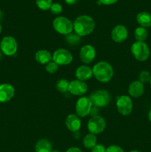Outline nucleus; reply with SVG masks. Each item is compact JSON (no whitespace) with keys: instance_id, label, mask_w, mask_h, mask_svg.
Wrapping results in <instances>:
<instances>
[{"instance_id":"1","label":"nucleus","mask_w":151,"mask_h":152,"mask_svg":"<svg viewBox=\"0 0 151 152\" xmlns=\"http://www.w3.org/2000/svg\"><path fill=\"white\" fill-rule=\"evenodd\" d=\"M73 31L79 37H86L90 35L95 28V21L91 16L81 15L74 20Z\"/></svg>"},{"instance_id":"2","label":"nucleus","mask_w":151,"mask_h":152,"mask_svg":"<svg viewBox=\"0 0 151 152\" xmlns=\"http://www.w3.org/2000/svg\"><path fill=\"white\" fill-rule=\"evenodd\" d=\"M95 78L102 83H107L112 80L114 74L113 68L107 62L101 61L92 68Z\"/></svg>"},{"instance_id":"3","label":"nucleus","mask_w":151,"mask_h":152,"mask_svg":"<svg viewBox=\"0 0 151 152\" xmlns=\"http://www.w3.org/2000/svg\"><path fill=\"white\" fill-rule=\"evenodd\" d=\"M53 29L62 35H68L73 31V23L65 16H58L53 21Z\"/></svg>"},{"instance_id":"4","label":"nucleus","mask_w":151,"mask_h":152,"mask_svg":"<svg viewBox=\"0 0 151 152\" xmlns=\"http://www.w3.org/2000/svg\"><path fill=\"white\" fill-rule=\"evenodd\" d=\"M130 50L135 59L140 62L146 61L150 54L149 47L144 42H135L131 45Z\"/></svg>"},{"instance_id":"5","label":"nucleus","mask_w":151,"mask_h":152,"mask_svg":"<svg viewBox=\"0 0 151 152\" xmlns=\"http://www.w3.org/2000/svg\"><path fill=\"white\" fill-rule=\"evenodd\" d=\"M93 105L98 108H104L110 102V95L106 90H97L89 96Z\"/></svg>"},{"instance_id":"6","label":"nucleus","mask_w":151,"mask_h":152,"mask_svg":"<svg viewBox=\"0 0 151 152\" xmlns=\"http://www.w3.org/2000/svg\"><path fill=\"white\" fill-rule=\"evenodd\" d=\"M93 106V103L90 98L87 96H81L76 102L75 110L76 115L80 118L87 117L91 112Z\"/></svg>"},{"instance_id":"7","label":"nucleus","mask_w":151,"mask_h":152,"mask_svg":"<svg viewBox=\"0 0 151 152\" xmlns=\"http://www.w3.org/2000/svg\"><path fill=\"white\" fill-rule=\"evenodd\" d=\"M0 50L6 56H13L18 50L17 41L11 36H6L1 40Z\"/></svg>"},{"instance_id":"8","label":"nucleus","mask_w":151,"mask_h":152,"mask_svg":"<svg viewBox=\"0 0 151 152\" xmlns=\"http://www.w3.org/2000/svg\"><path fill=\"white\" fill-rule=\"evenodd\" d=\"M73 55L68 50L65 48H59L53 52L52 60L56 62L59 66L68 65L72 62Z\"/></svg>"},{"instance_id":"9","label":"nucleus","mask_w":151,"mask_h":152,"mask_svg":"<svg viewBox=\"0 0 151 152\" xmlns=\"http://www.w3.org/2000/svg\"><path fill=\"white\" fill-rule=\"evenodd\" d=\"M106 121L102 117L96 115L92 117L87 123V129L89 132L93 134H99L105 130Z\"/></svg>"},{"instance_id":"10","label":"nucleus","mask_w":151,"mask_h":152,"mask_svg":"<svg viewBox=\"0 0 151 152\" xmlns=\"http://www.w3.org/2000/svg\"><path fill=\"white\" fill-rule=\"evenodd\" d=\"M116 108L122 116H128L133 111V101L127 95H121L116 98Z\"/></svg>"},{"instance_id":"11","label":"nucleus","mask_w":151,"mask_h":152,"mask_svg":"<svg viewBox=\"0 0 151 152\" xmlns=\"http://www.w3.org/2000/svg\"><path fill=\"white\" fill-rule=\"evenodd\" d=\"M96 49L91 45H85L82 46L79 51V58L84 64H90L96 58Z\"/></svg>"},{"instance_id":"12","label":"nucleus","mask_w":151,"mask_h":152,"mask_svg":"<svg viewBox=\"0 0 151 152\" xmlns=\"http://www.w3.org/2000/svg\"><path fill=\"white\" fill-rule=\"evenodd\" d=\"M87 88H88V86L85 82L75 80L70 82L68 91L74 96H83L87 93Z\"/></svg>"},{"instance_id":"13","label":"nucleus","mask_w":151,"mask_h":152,"mask_svg":"<svg viewBox=\"0 0 151 152\" xmlns=\"http://www.w3.org/2000/svg\"><path fill=\"white\" fill-rule=\"evenodd\" d=\"M128 37V31L123 25H115L111 31V39L116 43H121L125 41Z\"/></svg>"},{"instance_id":"14","label":"nucleus","mask_w":151,"mask_h":152,"mask_svg":"<svg viewBox=\"0 0 151 152\" xmlns=\"http://www.w3.org/2000/svg\"><path fill=\"white\" fill-rule=\"evenodd\" d=\"M15 94V88L9 83L0 85V102L5 103L13 99Z\"/></svg>"},{"instance_id":"15","label":"nucleus","mask_w":151,"mask_h":152,"mask_svg":"<svg viewBox=\"0 0 151 152\" xmlns=\"http://www.w3.org/2000/svg\"><path fill=\"white\" fill-rule=\"evenodd\" d=\"M65 125L66 127L70 132H72L73 133L78 132L81 129V121L79 117L76 114H71L67 117L65 120Z\"/></svg>"},{"instance_id":"16","label":"nucleus","mask_w":151,"mask_h":152,"mask_svg":"<svg viewBox=\"0 0 151 152\" xmlns=\"http://www.w3.org/2000/svg\"><path fill=\"white\" fill-rule=\"evenodd\" d=\"M76 77L77 80H81V81L85 82L87 80H90L93 77V70L90 67L87 65H80L77 68L75 72Z\"/></svg>"},{"instance_id":"17","label":"nucleus","mask_w":151,"mask_h":152,"mask_svg":"<svg viewBox=\"0 0 151 152\" xmlns=\"http://www.w3.org/2000/svg\"><path fill=\"white\" fill-rule=\"evenodd\" d=\"M144 92V86L139 80L133 81L129 85L128 93L130 96L134 98L140 97Z\"/></svg>"},{"instance_id":"18","label":"nucleus","mask_w":151,"mask_h":152,"mask_svg":"<svg viewBox=\"0 0 151 152\" xmlns=\"http://www.w3.org/2000/svg\"><path fill=\"white\" fill-rule=\"evenodd\" d=\"M35 59L41 65H47L52 61V54L47 50H39L35 53Z\"/></svg>"},{"instance_id":"19","label":"nucleus","mask_w":151,"mask_h":152,"mask_svg":"<svg viewBox=\"0 0 151 152\" xmlns=\"http://www.w3.org/2000/svg\"><path fill=\"white\" fill-rule=\"evenodd\" d=\"M136 21L141 27L149 28L151 26V14L148 12H140L136 16Z\"/></svg>"},{"instance_id":"20","label":"nucleus","mask_w":151,"mask_h":152,"mask_svg":"<svg viewBox=\"0 0 151 152\" xmlns=\"http://www.w3.org/2000/svg\"><path fill=\"white\" fill-rule=\"evenodd\" d=\"M36 152H52V144L48 140L41 139L35 145Z\"/></svg>"},{"instance_id":"21","label":"nucleus","mask_w":151,"mask_h":152,"mask_svg":"<svg viewBox=\"0 0 151 152\" xmlns=\"http://www.w3.org/2000/svg\"><path fill=\"white\" fill-rule=\"evenodd\" d=\"M83 145L86 148L92 149L97 144V137L93 134H88L83 139Z\"/></svg>"},{"instance_id":"22","label":"nucleus","mask_w":151,"mask_h":152,"mask_svg":"<svg viewBox=\"0 0 151 152\" xmlns=\"http://www.w3.org/2000/svg\"><path fill=\"white\" fill-rule=\"evenodd\" d=\"M147 31L143 27H138L134 31V37L137 42H144L147 38Z\"/></svg>"},{"instance_id":"23","label":"nucleus","mask_w":151,"mask_h":152,"mask_svg":"<svg viewBox=\"0 0 151 152\" xmlns=\"http://www.w3.org/2000/svg\"><path fill=\"white\" fill-rule=\"evenodd\" d=\"M70 82H68L67 80L65 79H61L56 83V88L59 92L62 93H65L68 91V86H69Z\"/></svg>"},{"instance_id":"24","label":"nucleus","mask_w":151,"mask_h":152,"mask_svg":"<svg viewBox=\"0 0 151 152\" xmlns=\"http://www.w3.org/2000/svg\"><path fill=\"white\" fill-rule=\"evenodd\" d=\"M80 39H81V37L77 35L76 33L75 34L70 33L65 37V40H66L67 43L68 45H78L80 42Z\"/></svg>"},{"instance_id":"25","label":"nucleus","mask_w":151,"mask_h":152,"mask_svg":"<svg viewBox=\"0 0 151 152\" xmlns=\"http://www.w3.org/2000/svg\"><path fill=\"white\" fill-rule=\"evenodd\" d=\"M37 7L41 10H50L52 5V0H36Z\"/></svg>"},{"instance_id":"26","label":"nucleus","mask_w":151,"mask_h":152,"mask_svg":"<svg viewBox=\"0 0 151 152\" xmlns=\"http://www.w3.org/2000/svg\"><path fill=\"white\" fill-rule=\"evenodd\" d=\"M151 74L149 71H141L140 74L139 76V81H140L141 83H142L143 84H145L147 83H149L150 80Z\"/></svg>"},{"instance_id":"27","label":"nucleus","mask_w":151,"mask_h":152,"mask_svg":"<svg viewBox=\"0 0 151 152\" xmlns=\"http://www.w3.org/2000/svg\"><path fill=\"white\" fill-rule=\"evenodd\" d=\"M45 69L46 71L49 73V74H55L58 71V69H59V65L52 60L46 65Z\"/></svg>"},{"instance_id":"28","label":"nucleus","mask_w":151,"mask_h":152,"mask_svg":"<svg viewBox=\"0 0 151 152\" xmlns=\"http://www.w3.org/2000/svg\"><path fill=\"white\" fill-rule=\"evenodd\" d=\"M50 12L54 15L60 14L62 12V6L59 3H53L50 8Z\"/></svg>"},{"instance_id":"29","label":"nucleus","mask_w":151,"mask_h":152,"mask_svg":"<svg viewBox=\"0 0 151 152\" xmlns=\"http://www.w3.org/2000/svg\"><path fill=\"white\" fill-rule=\"evenodd\" d=\"M106 152H124V151L118 145H112L106 148Z\"/></svg>"},{"instance_id":"30","label":"nucleus","mask_w":151,"mask_h":152,"mask_svg":"<svg viewBox=\"0 0 151 152\" xmlns=\"http://www.w3.org/2000/svg\"><path fill=\"white\" fill-rule=\"evenodd\" d=\"M91 152H106V148L102 144H96L91 149Z\"/></svg>"},{"instance_id":"31","label":"nucleus","mask_w":151,"mask_h":152,"mask_svg":"<svg viewBox=\"0 0 151 152\" xmlns=\"http://www.w3.org/2000/svg\"><path fill=\"white\" fill-rule=\"evenodd\" d=\"M100 4H105V5H110L113 4L118 1V0H99Z\"/></svg>"},{"instance_id":"32","label":"nucleus","mask_w":151,"mask_h":152,"mask_svg":"<svg viewBox=\"0 0 151 152\" xmlns=\"http://www.w3.org/2000/svg\"><path fill=\"white\" fill-rule=\"evenodd\" d=\"M66 152H82V151L77 147H70L67 150Z\"/></svg>"},{"instance_id":"33","label":"nucleus","mask_w":151,"mask_h":152,"mask_svg":"<svg viewBox=\"0 0 151 152\" xmlns=\"http://www.w3.org/2000/svg\"><path fill=\"white\" fill-rule=\"evenodd\" d=\"M65 2L68 4H74L77 2V0H65Z\"/></svg>"},{"instance_id":"34","label":"nucleus","mask_w":151,"mask_h":152,"mask_svg":"<svg viewBox=\"0 0 151 152\" xmlns=\"http://www.w3.org/2000/svg\"><path fill=\"white\" fill-rule=\"evenodd\" d=\"M74 134V137L76 138V139H78L79 138V132H75Z\"/></svg>"},{"instance_id":"35","label":"nucleus","mask_w":151,"mask_h":152,"mask_svg":"<svg viewBox=\"0 0 151 152\" xmlns=\"http://www.w3.org/2000/svg\"><path fill=\"white\" fill-rule=\"evenodd\" d=\"M148 119H149L150 122L151 123V109L150 110V111L148 112Z\"/></svg>"},{"instance_id":"36","label":"nucleus","mask_w":151,"mask_h":152,"mask_svg":"<svg viewBox=\"0 0 151 152\" xmlns=\"http://www.w3.org/2000/svg\"><path fill=\"white\" fill-rule=\"evenodd\" d=\"M2 17H3V13H2V12H1V10H0V21L2 19Z\"/></svg>"},{"instance_id":"37","label":"nucleus","mask_w":151,"mask_h":152,"mask_svg":"<svg viewBox=\"0 0 151 152\" xmlns=\"http://www.w3.org/2000/svg\"><path fill=\"white\" fill-rule=\"evenodd\" d=\"M130 152H142V151H138V150H133V151H131Z\"/></svg>"},{"instance_id":"38","label":"nucleus","mask_w":151,"mask_h":152,"mask_svg":"<svg viewBox=\"0 0 151 152\" xmlns=\"http://www.w3.org/2000/svg\"><path fill=\"white\" fill-rule=\"evenodd\" d=\"M1 30H2V27H1V25H0V34L1 33Z\"/></svg>"},{"instance_id":"39","label":"nucleus","mask_w":151,"mask_h":152,"mask_svg":"<svg viewBox=\"0 0 151 152\" xmlns=\"http://www.w3.org/2000/svg\"><path fill=\"white\" fill-rule=\"evenodd\" d=\"M52 152H61L60 151H58V150H53Z\"/></svg>"},{"instance_id":"40","label":"nucleus","mask_w":151,"mask_h":152,"mask_svg":"<svg viewBox=\"0 0 151 152\" xmlns=\"http://www.w3.org/2000/svg\"><path fill=\"white\" fill-rule=\"evenodd\" d=\"M150 85H151V77H150Z\"/></svg>"},{"instance_id":"41","label":"nucleus","mask_w":151,"mask_h":152,"mask_svg":"<svg viewBox=\"0 0 151 152\" xmlns=\"http://www.w3.org/2000/svg\"><path fill=\"white\" fill-rule=\"evenodd\" d=\"M0 45H1V40H0Z\"/></svg>"},{"instance_id":"42","label":"nucleus","mask_w":151,"mask_h":152,"mask_svg":"<svg viewBox=\"0 0 151 152\" xmlns=\"http://www.w3.org/2000/svg\"><path fill=\"white\" fill-rule=\"evenodd\" d=\"M150 28H151V26H150Z\"/></svg>"}]
</instances>
